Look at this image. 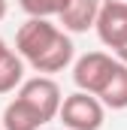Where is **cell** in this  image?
Wrapping results in <instances>:
<instances>
[{"label":"cell","mask_w":127,"mask_h":130,"mask_svg":"<svg viewBox=\"0 0 127 130\" xmlns=\"http://www.w3.org/2000/svg\"><path fill=\"white\" fill-rule=\"evenodd\" d=\"M115 55H118V61H121V64H127V42L121 45V48H115Z\"/></svg>","instance_id":"12"},{"label":"cell","mask_w":127,"mask_h":130,"mask_svg":"<svg viewBox=\"0 0 127 130\" xmlns=\"http://www.w3.org/2000/svg\"><path fill=\"white\" fill-rule=\"evenodd\" d=\"M112 67H115V58H109L106 52H88V55H82L76 61V67H73V82H76L79 91L97 97V91L106 85Z\"/></svg>","instance_id":"4"},{"label":"cell","mask_w":127,"mask_h":130,"mask_svg":"<svg viewBox=\"0 0 127 130\" xmlns=\"http://www.w3.org/2000/svg\"><path fill=\"white\" fill-rule=\"evenodd\" d=\"M58 36H61V27H55L49 18H27L15 33V55L33 64Z\"/></svg>","instance_id":"3"},{"label":"cell","mask_w":127,"mask_h":130,"mask_svg":"<svg viewBox=\"0 0 127 130\" xmlns=\"http://www.w3.org/2000/svg\"><path fill=\"white\" fill-rule=\"evenodd\" d=\"M39 127H42V121H39V115L27 103H21L18 97L6 103V109H3V130H39Z\"/></svg>","instance_id":"9"},{"label":"cell","mask_w":127,"mask_h":130,"mask_svg":"<svg viewBox=\"0 0 127 130\" xmlns=\"http://www.w3.org/2000/svg\"><path fill=\"white\" fill-rule=\"evenodd\" d=\"M97 100L106 109H127V64L115 61L106 85L97 91Z\"/></svg>","instance_id":"8"},{"label":"cell","mask_w":127,"mask_h":130,"mask_svg":"<svg viewBox=\"0 0 127 130\" xmlns=\"http://www.w3.org/2000/svg\"><path fill=\"white\" fill-rule=\"evenodd\" d=\"M73 55H76V45H73V39L61 30V36H58L30 67L36 73H61V70H67V67L73 64Z\"/></svg>","instance_id":"7"},{"label":"cell","mask_w":127,"mask_h":130,"mask_svg":"<svg viewBox=\"0 0 127 130\" xmlns=\"http://www.w3.org/2000/svg\"><path fill=\"white\" fill-rule=\"evenodd\" d=\"M58 118L64 121L67 130H100L103 121H106V106L94 94L76 91V94H70V97L61 100Z\"/></svg>","instance_id":"1"},{"label":"cell","mask_w":127,"mask_h":130,"mask_svg":"<svg viewBox=\"0 0 127 130\" xmlns=\"http://www.w3.org/2000/svg\"><path fill=\"white\" fill-rule=\"evenodd\" d=\"M94 30H97L100 42H103L106 48H112V52H115V48H121V45L127 42V9L100 3Z\"/></svg>","instance_id":"5"},{"label":"cell","mask_w":127,"mask_h":130,"mask_svg":"<svg viewBox=\"0 0 127 130\" xmlns=\"http://www.w3.org/2000/svg\"><path fill=\"white\" fill-rule=\"evenodd\" d=\"M97 12H100V0H67V6L61 9V24L70 33H85L94 27Z\"/></svg>","instance_id":"6"},{"label":"cell","mask_w":127,"mask_h":130,"mask_svg":"<svg viewBox=\"0 0 127 130\" xmlns=\"http://www.w3.org/2000/svg\"><path fill=\"white\" fill-rule=\"evenodd\" d=\"M21 82H24V61H21L15 52L3 55V58H0V94L15 91Z\"/></svg>","instance_id":"10"},{"label":"cell","mask_w":127,"mask_h":130,"mask_svg":"<svg viewBox=\"0 0 127 130\" xmlns=\"http://www.w3.org/2000/svg\"><path fill=\"white\" fill-rule=\"evenodd\" d=\"M6 18V0H0V21Z\"/></svg>","instance_id":"15"},{"label":"cell","mask_w":127,"mask_h":130,"mask_svg":"<svg viewBox=\"0 0 127 130\" xmlns=\"http://www.w3.org/2000/svg\"><path fill=\"white\" fill-rule=\"evenodd\" d=\"M18 6L30 18H52V15H61L67 0H18Z\"/></svg>","instance_id":"11"},{"label":"cell","mask_w":127,"mask_h":130,"mask_svg":"<svg viewBox=\"0 0 127 130\" xmlns=\"http://www.w3.org/2000/svg\"><path fill=\"white\" fill-rule=\"evenodd\" d=\"M9 52H12V48H9V45H6V39L0 36V58H3V55H9Z\"/></svg>","instance_id":"14"},{"label":"cell","mask_w":127,"mask_h":130,"mask_svg":"<svg viewBox=\"0 0 127 130\" xmlns=\"http://www.w3.org/2000/svg\"><path fill=\"white\" fill-rule=\"evenodd\" d=\"M0 130H3V127H0Z\"/></svg>","instance_id":"16"},{"label":"cell","mask_w":127,"mask_h":130,"mask_svg":"<svg viewBox=\"0 0 127 130\" xmlns=\"http://www.w3.org/2000/svg\"><path fill=\"white\" fill-rule=\"evenodd\" d=\"M18 100L27 103L33 112L39 115L42 124H49L52 118H58V109H61V88L55 79L49 76H33L27 82H21V91H18Z\"/></svg>","instance_id":"2"},{"label":"cell","mask_w":127,"mask_h":130,"mask_svg":"<svg viewBox=\"0 0 127 130\" xmlns=\"http://www.w3.org/2000/svg\"><path fill=\"white\" fill-rule=\"evenodd\" d=\"M100 3H106V6H121V9H127V0H100Z\"/></svg>","instance_id":"13"}]
</instances>
